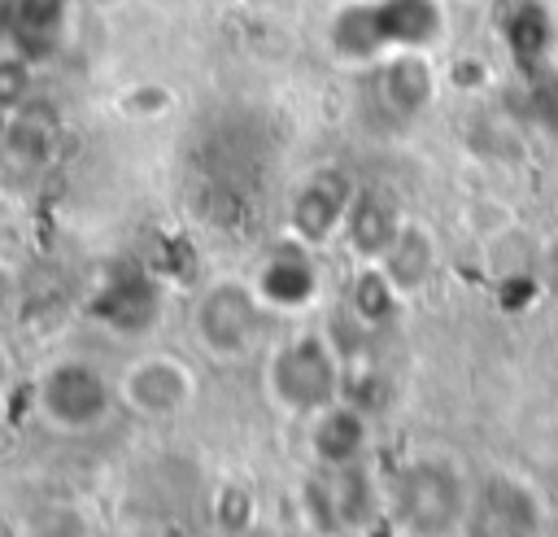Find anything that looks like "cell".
Masks as SVG:
<instances>
[{"instance_id":"30bf717a","label":"cell","mask_w":558,"mask_h":537,"mask_svg":"<svg viewBox=\"0 0 558 537\" xmlns=\"http://www.w3.org/2000/svg\"><path fill=\"white\" fill-rule=\"evenodd\" d=\"M401 227H405V218H401V210H397V201L388 192L357 188L353 201H349V210H344L340 236L349 240V249H353L357 262H379L392 249V240H397Z\"/></svg>"},{"instance_id":"44dd1931","label":"cell","mask_w":558,"mask_h":537,"mask_svg":"<svg viewBox=\"0 0 558 537\" xmlns=\"http://www.w3.org/2000/svg\"><path fill=\"white\" fill-rule=\"evenodd\" d=\"M0 135H4V118H0Z\"/></svg>"},{"instance_id":"4fadbf2b","label":"cell","mask_w":558,"mask_h":537,"mask_svg":"<svg viewBox=\"0 0 558 537\" xmlns=\"http://www.w3.org/2000/svg\"><path fill=\"white\" fill-rule=\"evenodd\" d=\"M397 301H401V288L388 279V271H384L379 262H362V271L353 275V288H349V310H353V319L366 323V327H379V323L392 319Z\"/></svg>"},{"instance_id":"5b68a950","label":"cell","mask_w":558,"mask_h":537,"mask_svg":"<svg viewBox=\"0 0 558 537\" xmlns=\"http://www.w3.org/2000/svg\"><path fill=\"white\" fill-rule=\"evenodd\" d=\"M397 511L410 524V533L440 537L462 515V480L440 458H418L397 476Z\"/></svg>"},{"instance_id":"3957f363","label":"cell","mask_w":558,"mask_h":537,"mask_svg":"<svg viewBox=\"0 0 558 537\" xmlns=\"http://www.w3.org/2000/svg\"><path fill=\"white\" fill-rule=\"evenodd\" d=\"M266 380H270V393L288 406V410H305V415H318L336 402V389H340V362L331 354V345L314 332L305 336H292L288 345L275 349L270 367H266Z\"/></svg>"},{"instance_id":"5bb4252c","label":"cell","mask_w":558,"mask_h":537,"mask_svg":"<svg viewBox=\"0 0 558 537\" xmlns=\"http://www.w3.org/2000/svg\"><path fill=\"white\" fill-rule=\"evenodd\" d=\"M100 319L122 327V332H135V327H148L157 301H153V288L144 279H118V284H105L100 293Z\"/></svg>"},{"instance_id":"2e32d148","label":"cell","mask_w":558,"mask_h":537,"mask_svg":"<svg viewBox=\"0 0 558 537\" xmlns=\"http://www.w3.org/2000/svg\"><path fill=\"white\" fill-rule=\"evenodd\" d=\"M357 441H362V419L353 415V410H344V406H327V410H318V423H314V450L327 458V463H344V458H353V450H357Z\"/></svg>"},{"instance_id":"7a4b0ae2","label":"cell","mask_w":558,"mask_h":537,"mask_svg":"<svg viewBox=\"0 0 558 537\" xmlns=\"http://www.w3.org/2000/svg\"><path fill=\"white\" fill-rule=\"evenodd\" d=\"M113 384L87 358H52L35 375V410L57 432H87L113 406Z\"/></svg>"},{"instance_id":"52a82bcc","label":"cell","mask_w":558,"mask_h":537,"mask_svg":"<svg viewBox=\"0 0 558 537\" xmlns=\"http://www.w3.org/2000/svg\"><path fill=\"white\" fill-rule=\"evenodd\" d=\"M353 183H349V175L344 170H336V166H318L314 175H305L301 179V188H296V196H292V236L301 240V244H327L331 236H340V227H344V210H349V201H353Z\"/></svg>"},{"instance_id":"9c48e42d","label":"cell","mask_w":558,"mask_h":537,"mask_svg":"<svg viewBox=\"0 0 558 537\" xmlns=\"http://www.w3.org/2000/svg\"><path fill=\"white\" fill-rule=\"evenodd\" d=\"M74 0H4V48L44 61L70 31Z\"/></svg>"},{"instance_id":"8992f818","label":"cell","mask_w":558,"mask_h":537,"mask_svg":"<svg viewBox=\"0 0 558 537\" xmlns=\"http://www.w3.org/2000/svg\"><path fill=\"white\" fill-rule=\"evenodd\" d=\"M113 389H118V397H122L135 415H144V419H166V415H174V410L187 406L196 380H192V371H187L179 358H170V354H144V358H135V362L122 371V380H118Z\"/></svg>"},{"instance_id":"ba28073f","label":"cell","mask_w":558,"mask_h":537,"mask_svg":"<svg viewBox=\"0 0 558 537\" xmlns=\"http://www.w3.org/2000/svg\"><path fill=\"white\" fill-rule=\"evenodd\" d=\"M371 83H375L379 109L392 114V118H401V122L418 118V114L432 105V96H436V70H432V61L423 57V48L388 52L384 61H375Z\"/></svg>"},{"instance_id":"ffe728a7","label":"cell","mask_w":558,"mask_h":537,"mask_svg":"<svg viewBox=\"0 0 558 537\" xmlns=\"http://www.w3.org/2000/svg\"><path fill=\"white\" fill-rule=\"evenodd\" d=\"M0 48H4V0H0Z\"/></svg>"},{"instance_id":"7c38bea8","label":"cell","mask_w":558,"mask_h":537,"mask_svg":"<svg viewBox=\"0 0 558 537\" xmlns=\"http://www.w3.org/2000/svg\"><path fill=\"white\" fill-rule=\"evenodd\" d=\"M432 262H436V253H432V236H427L423 227H414V223H405V227L397 231L392 249L379 258V266L388 271V279H392L401 293L423 288L427 275H432Z\"/></svg>"},{"instance_id":"6da1fadb","label":"cell","mask_w":558,"mask_h":537,"mask_svg":"<svg viewBox=\"0 0 558 537\" xmlns=\"http://www.w3.org/2000/svg\"><path fill=\"white\" fill-rule=\"evenodd\" d=\"M445 31L440 0H349L331 17V52L353 65H375L388 52L432 48Z\"/></svg>"},{"instance_id":"8fae6325","label":"cell","mask_w":558,"mask_h":537,"mask_svg":"<svg viewBox=\"0 0 558 537\" xmlns=\"http://www.w3.org/2000/svg\"><path fill=\"white\" fill-rule=\"evenodd\" d=\"M253 288L275 310H301V306H310L314 293H318V266L310 258V244L292 240V244L275 249L266 258V266H262V275H257Z\"/></svg>"},{"instance_id":"ac0fdd59","label":"cell","mask_w":558,"mask_h":537,"mask_svg":"<svg viewBox=\"0 0 558 537\" xmlns=\"http://www.w3.org/2000/svg\"><path fill=\"white\" fill-rule=\"evenodd\" d=\"M13 306H17V279H13V271L0 262V323L13 314Z\"/></svg>"},{"instance_id":"d6986e66","label":"cell","mask_w":558,"mask_h":537,"mask_svg":"<svg viewBox=\"0 0 558 537\" xmlns=\"http://www.w3.org/2000/svg\"><path fill=\"white\" fill-rule=\"evenodd\" d=\"M9 384H13V362H9V354L0 349V397L9 393Z\"/></svg>"},{"instance_id":"277c9868","label":"cell","mask_w":558,"mask_h":537,"mask_svg":"<svg viewBox=\"0 0 558 537\" xmlns=\"http://www.w3.org/2000/svg\"><path fill=\"white\" fill-rule=\"evenodd\" d=\"M262 327V297L244 279H214L192 306V332L205 354L240 358L253 349Z\"/></svg>"},{"instance_id":"9a60e30c","label":"cell","mask_w":558,"mask_h":537,"mask_svg":"<svg viewBox=\"0 0 558 537\" xmlns=\"http://www.w3.org/2000/svg\"><path fill=\"white\" fill-rule=\"evenodd\" d=\"M475 537H527L532 533V511L519 489H493L484 498V511L475 515Z\"/></svg>"},{"instance_id":"e0dca14e","label":"cell","mask_w":558,"mask_h":537,"mask_svg":"<svg viewBox=\"0 0 558 537\" xmlns=\"http://www.w3.org/2000/svg\"><path fill=\"white\" fill-rule=\"evenodd\" d=\"M31 92H35V61L13 48H0V118L26 109Z\"/></svg>"}]
</instances>
